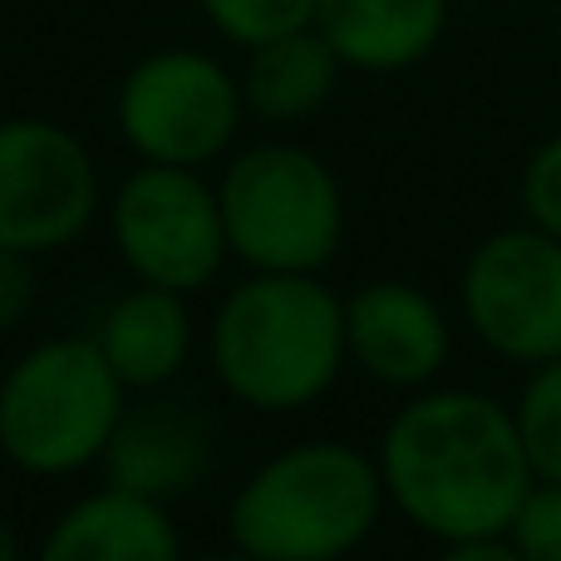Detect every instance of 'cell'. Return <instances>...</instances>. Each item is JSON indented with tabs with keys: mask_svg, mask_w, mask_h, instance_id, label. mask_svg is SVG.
<instances>
[{
	"mask_svg": "<svg viewBox=\"0 0 561 561\" xmlns=\"http://www.w3.org/2000/svg\"><path fill=\"white\" fill-rule=\"evenodd\" d=\"M193 310L187 296L158 286H134L118 296L114 306L99 316L94 345L118 375L128 394H148V389H168L193 359Z\"/></svg>",
	"mask_w": 561,
	"mask_h": 561,
	"instance_id": "5bb4252c",
	"label": "cell"
},
{
	"mask_svg": "<svg viewBox=\"0 0 561 561\" xmlns=\"http://www.w3.org/2000/svg\"><path fill=\"white\" fill-rule=\"evenodd\" d=\"M517 203L527 222L561 242V128L527 153L523 178H517Z\"/></svg>",
	"mask_w": 561,
	"mask_h": 561,
	"instance_id": "ac0fdd59",
	"label": "cell"
},
{
	"mask_svg": "<svg viewBox=\"0 0 561 561\" xmlns=\"http://www.w3.org/2000/svg\"><path fill=\"white\" fill-rule=\"evenodd\" d=\"M207 365L217 385L256 414L310 409L350 365L345 296L320 276L247 272L213 310Z\"/></svg>",
	"mask_w": 561,
	"mask_h": 561,
	"instance_id": "7a4b0ae2",
	"label": "cell"
},
{
	"mask_svg": "<svg viewBox=\"0 0 561 561\" xmlns=\"http://www.w3.org/2000/svg\"><path fill=\"white\" fill-rule=\"evenodd\" d=\"M213 463L207 428L193 414H178L173 404L158 409H128L124 424L114 428L104 458V483L118 493L148 497V503H173L187 488H197Z\"/></svg>",
	"mask_w": 561,
	"mask_h": 561,
	"instance_id": "7c38bea8",
	"label": "cell"
},
{
	"mask_svg": "<svg viewBox=\"0 0 561 561\" xmlns=\"http://www.w3.org/2000/svg\"><path fill=\"white\" fill-rule=\"evenodd\" d=\"M217 203L232 262L247 272L320 276L345 242L335 168L300 144H252L222 168Z\"/></svg>",
	"mask_w": 561,
	"mask_h": 561,
	"instance_id": "5b68a950",
	"label": "cell"
},
{
	"mask_svg": "<svg viewBox=\"0 0 561 561\" xmlns=\"http://www.w3.org/2000/svg\"><path fill=\"white\" fill-rule=\"evenodd\" d=\"M99 217V168L55 118H0V247L45 256L79 242Z\"/></svg>",
	"mask_w": 561,
	"mask_h": 561,
	"instance_id": "9c48e42d",
	"label": "cell"
},
{
	"mask_svg": "<svg viewBox=\"0 0 561 561\" xmlns=\"http://www.w3.org/2000/svg\"><path fill=\"white\" fill-rule=\"evenodd\" d=\"M434 561H523L507 537H473V542H444Z\"/></svg>",
	"mask_w": 561,
	"mask_h": 561,
	"instance_id": "44dd1931",
	"label": "cell"
},
{
	"mask_svg": "<svg viewBox=\"0 0 561 561\" xmlns=\"http://www.w3.org/2000/svg\"><path fill=\"white\" fill-rule=\"evenodd\" d=\"M114 118L138 163L197 168L232 153L242 134V79L207 49H153L124 75Z\"/></svg>",
	"mask_w": 561,
	"mask_h": 561,
	"instance_id": "8992f818",
	"label": "cell"
},
{
	"mask_svg": "<svg viewBox=\"0 0 561 561\" xmlns=\"http://www.w3.org/2000/svg\"><path fill=\"white\" fill-rule=\"evenodd\" d=\"M375 454L345 438H300L262 458L227 503V537L247 561H345L385 517Z\"/></svg>",
	"mask_w": 561,
	"mask_h": 561,
	"instance_id": "3957f363",
	"label": "cell"
},
{
	"mask_svg": "<svg viewBox=\"0 0 561 561\" xmlns=\"http://www.w3.org/2000/svg\"><path fill=\"white\" fill-rule=\"evenodd\" d=\"M513 424L537 483H561V359L527 369L513 399Z\"/></svg>",
	"mask_w": 561,
	"mask_h": 561,
	"instance_id": "2e32d148",
	"label": "cell"
},
{
	"mask_svg": "<svg viewBox=\"0 0 561 561\" xmlns=\"http://www.w3.org/2000/svg\"><path fill=\"white\" fill-rule=\"evenodd\" d=\"M197 561H247L242 552H217V557H197Z\"/></svg>",
	"mask_w": 561,
	"mask_h": 561,
	"instance_id": "603a6c76",
	"label": "cell"
},
{
	"mask_svg": "<svg viewBox=\"0 0 561 561\" xmlns=\"http://www.w3.org/2000/svg\"><path fill=\"white\" fill-rule=\"evenodd\" d=\"M35 561H187L163 503L94 488L49 523Z\"/></svg>",
	"mask_w": 561,
	"mask_h": 561,
	"instance_id": "8fae6325",
	"label": "cell"
},
{
	"mask_svg": "<svg viewBox=\"0 0 561 561\" xmlns=\"http://www.w3.org/2000/svg\"><path fill=\"white\" fill-rule=\"evenodd\" d=\"M128 414V389L94 335L30 345L0 375V454L30 478H75L99 468Z\"/></svg>",
	"mask_w": 561,
	"mask_h": 561,
	"instance_id": "277c9868",
	"label": "cell"
},
{
	"mask_svg": "<svg viewBox=\"0 0 561 561\" xmlns=\"http://www.w3.org/2000/svg\"><path fill=\"white\" fill-rule=\"evenodd\" d=\"M207 15V25L237 49L272 45L280 35L316 25L320 0H197Z\"/></svg>",
	"mask_w": 561,
	"mask_h": 561,
	"instance_id": "e0dca14e",
	"label": "cell"
},
{
	"mask_svg": "<svg viewBox=\"0 0 561 561\" xmlns=\"http://www.w3.org/2000/svg\"><path fill=\"white\" fill-rule=\"evenodd\" d=\"M316 30L359 75H404L448 35V0H320Z\"/></svg>",
	"mask_w": 561,
	"mask_h": 561,
	"instance_id": "4fadbf2b",
	"label": "cell"
},
{
	"mask_svg": "<svg viewBox=\"0 0 561 561\" xmlns=\"http://www.w3.org/2000/svg\"><path fill=\"white\" fill-rule=\"evenodd\" d=\"M108 232L138 286L173 296L207 290L232 262L217 183L197 168L138 163L108 203Z\"/></svg>",
	"mask_w": 561,
	"mask_h": 561,
	"instance_id": "52a82bcc",
	"label": "cell"
},
{
	"mask_svg": "<svg viewBox=\"0 0 561 561\" xmlns=\"http://www.w3.org/2000/svg\"><path fill=\"white\" fill-rule=\"evenodd\" d=\"M39 300V276H35V256L10 252L0 247V335L20 330L30 320Z\"/></svg>",
	"mask_w": 561,
	"mask_h": 561,
	"instance_id": "ffe728a7",
	"label": "cell"
},
{
	"mask_svg": "<svg viewBox=\"0 0 561 561\" xmlns=\"http://www.w3.org/2000/svg\"><path fill=\"white\" fill-rule=\"evenodd\" d=\"M340 75V55L325 45L316 25L280 35L272 45L247 49V69H242V104L252 118L262 124H306L320 108L330 104Z\"/></svg>",
	"mask_w": 561,
	"mask_h": 561,
	"instance_id": "9a60e30c",
	"label": "cell"
},
{
	"mask_svg": "<svg viewBox=\"0 0 561 561\" xmlns=\"http://www.w3.org/2000/svg\"><path fill=\"white\" fill-rule=\"evenodd\" d=\"M458 310L483 350L507 365L561 359V242L542 227H503L468 252Z\"/></svg>",
	"mask_w": 561,
	"mask_h": 561,
	"instance_id": "ba28073f",
	"label": "cell"
},
{
	"mask_svg": "<svg viewBox=\"0 0 561 561\" xmlns=\"http://www.w3.org/2000/svg\"><path fill=\"white\" fill-rule=\"evenodd\" d=\"M0 561H25V552H20V537H15V527L0 517Z\"/></svg>",
	"mask_w": 561,
	"mask_h": 561,
	"instance_id": "7402d4cb",
	"label": "cell"
},
{
	"mask_svg": "<svg viewBox=\"0 0 561 561\" xmlns=\"http://www.w3.org/2000/svg\"><path fill=\"white\" fill-rule=\"evenodd\" d=\"M345 355L365 379L399 394L434 389L454 355L448 316L414 280H365L345 296Z\"/></svg>",
	"mask_w": 561,
	"mask_h": 561,
	"instance_id": "30bf717a",
	"label": "cell"
},
{
	"mask_svg": "<svg viewBox=\"0 0 561 561\" xmlns=\"http://www.w3.org/2000/svg\"><path fill=\"white\" fill-rule=\"evenodd\" d=\"M557 20H561V0H557Z\"/></svg>",
	"mask_w": 561,
	"mask_h": 561,
	"instance_id": "cb8c5ba5",
	"label": "cell"
},
{
	"mask_svg": "<svg viewBox=\"0 0 561 561\" xmlns=\"http://www.w3.org/2000/svg\"><path fill=\"white\" fill-rule=\"evenodd\" d=\"M503 537L523 561H561V483H533Z\"/></svg>",
	"mask_w": 561,
	"mask_h": 561,
	"instance_id": "d6986e66",
	"label": "cell"
},
{
	"mask_svg": "<svg viewBox=\"0 0 561 561\" xmlns=\"http://www.w3.org/2000/svg\"><path fill=\"white\" fill-rule=\"evenodd\" d=\"M375 463L389 507L438 547L503 537L537 483L513 404L463 385L409 394L379 434Z\"/></svg>",
	"mask_w": 561,
	"mask_h": 561,
	"instance_id": "6da1fadb",
	"label": "cell"
}]
</instances>
